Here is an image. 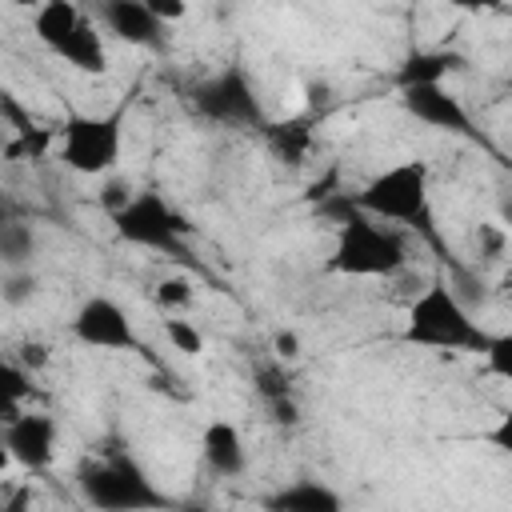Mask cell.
Here are the masks:
<instances>
[{"mask_svg":"<svg viewBox=\"0 0 512 512\" xmlns=\"http://www.w3.org/2000/svg\"><path fill=\"white\" fill-rule=\"evenodd\" d=\"M488 336L492 332L480 328L468 300L448 280L424 284L404 308V328H400L404 344L436 348V352H476L480 356Z\"/></svg>","mask_w":512,"mask_h":512,"instance_id":"1","label":"cell"},{"mask_svg":"<svg viewBox=\"0 0 512 512\" xmlns=\"http://www.w3.org/2000/svg\"><path fill=\"white\" fill-rule=\"evenodd\" d=\"M404 264H408V240L396 224L376 220L360 208L340 220L328 272L352 276V280H380V276H396Z\"/></svg>","mask_w":512,"mask_h":512,"instance_id":"2","label":"cell"},{"mask_svg":"<svg viewBox=\"0 0 512 512\" xmlns=\"http://www.w3.org/2000/svg\"><path fill=\"white\" fill-rule=\"evenodd\" d=\"M356 208L376 220H388L396 228L432 232V172H428V164L396 160V164L372 172L356 192Z\"/></svg>","mask_w":512,"mask_h":512,"instance_id":"3","label":"cell"},{"mask_svg":"<svg viewBox=\"0 0 512 512\" xmlns=\"http://www.w3.org/2000/svg\"><path fill=\"white\" fill-rule=\"evenodd\" d=\"M124 120L128 104H116L112 112H72L56 132L60 164L84 180L112 176L124 156Z\"/></svg>","mask_w":512,"mask_h":512,"instance_id":"4","label":"cell"},{"mask_svg":"<svg viewBox=\"0 0 512 512\" xmlns=\"http://www.w3.org/2000/svg\"><path fill=\"white\" fill-rule=\"evenodd\" d=\"M108 220H112V232L132 248H148V252H160V256H180L184 252L188 224L168 204V196H160L156 188H136L128 204L108 212Z\"/></svg>","mask_w":512,"mask_h":512,"instance_id":"5","label":"cell"},{"mask_svg":"<svg viewBox=\"0 0 512 512\" xmlns=\"http://www.w3.org/2000/svg\"><path fill=\"white\" fill-rule=\"evenodd\" d=\"M192 104H196L200 116H208L216 124H228V128H260L264 124V108H260L256 84L236 64L212 72L208 80H200L196 92H192Z\"/></svg>","mask_w":512,"mask_h":512,"instance_id":"6","label":"cell"},{"mask_svg":"<svg viewBox=\"0 0 512 512\" xmlns=\"http://www.w3.org/2000/svg\"><path fill=\"white\" fill-rule=\"evenodd\" d=\"M80 492L88 504L96 508H156L164 496L144 480V472L124 460V456H112V460H88L80 468Z\"/></svg>","mask_w":512,"mask_h":512,"instance_id":"7","label":"cell"},{"mask_svg":"<svg viewBox=\"0 0 512 512\" xmlns=\"http://www.w3.org/2000/svg\"><path fill=\"white\" fill-rule=\"evenodd\" d=\"M68 328H72V336L84 348H96V352H132L140 344L136 324L124 312V304L112 300V296H104V292L80 300V308L72 312Z\"/></svg>","mask_w":512,"mask_h":512,"instance_id":"8","label":"cell"},{"mask_svg":"<svg viewBox=\"0 0 512 512\" xmlns=\"http://www.w3.org/2000/svg\"><path fill=\"white\" fill-rule=\"evenodd\" d=\"M56 420L36 408H20L16 416H4V452L24 472H44L56 460Z\"/></svg>","mask_w":512,"mask_h":512,"instance_id":"9","label":"cell"},{"mask_svg":"<svg viewBox=\"0 0 512 512\" xmlns=\"http://www.w3.org/2000/svg\"><path fill=\"white\" fill-rule=\"evenodd\" d=\"M400 108L432 132L472 136V116L448 84H408V88H400Z\"/></svg>","mask_w":512,"mask_h":512,"instance_id":"10","label":"cell"},{"mask_svg":"<svg viewBox=\"0 0 512 512\" xmlns=\"http://www.w3.org/2000/svg\"><path fill=\"white\" fill-rule=\"evenodd\" d=\"M200 452L216 476H240L248 468V448L232 420H208L200 436Z\"/></svg>","mask_w":512,"mask_h":512,"instance_id":"11","label":"cell"},{"mask_svg":"<svg viewBox=\"0 0 512 512\" xmlns=\"http://www.w3.org/2000/svg\"><path fill=\"white\" fill-rule=\"evenodd\" d=\"M100 20H104V28H108L116 40H124V44H156L160 32H164V20L152 16L140 0H104Z\"/></svg>","mask_w":512,"mask_h":512,"instance_id":"12","label":"cell"},{"mask_svg":"<svg viewBox=\"0 0 512 512\" xmlns=\"http://www.w3.org/2000/svg\"><path fill=\"white\" fill-rule=\"evenodd\" d=\"M464 72V56L452 48H412L396 68V88L408 84H448V76Z\"/></svg>","mask_w":512,"mask_h":512,"instance_id":"13","label":"cell"},{"mask_svg":"<svg viewBox=\"0 0 512 512\" xmlns=\"http://www.w3.org/2000/svg\"><path fill=\"white\" fill-rule=\"evenodd\" d=\"M84 24V12L76 0H44L36 12H32V36L48 48V52H60L64 40Z\"/></svg>","mask_w":512,"mask_h":512,"instance_id":"14","label":"cell"},{"mask_svg":"<svg viewBox=\"0 0 512 512\" xmlns=\"http://www.w3.org/2000/svg\"><path fill=\"white\" fill-rule=\"evenodd\" d=\"M68 68L76 72H88V76H100L108 72V44H104V32L96 28V20L84 16V24L64 40V48L56 52Z\"/></svg>","mask_w":512,"mask_h":512,"instance_id":"15","label":"cell"},{"mask_svg":"<svg viewBox=\"0 0 512 512\" xmlns=\"http://www.w3.org/2000/svg\"><path fill=\"white\" fill-rule=\"evenodd\" d=\"M264 504L276 512H336L344 500H340V492H332L320 480H296V484L280 488L276 496H268Z\"/></svg>","mask_w":512,"mask_h":512,"instance_id":"16","label":"cell"},{"mask_svg":"<svg viewBox=\"0 0 512 512\" xmlns=\"http://www.w3.org/2000/svg\"><path fill=\"white\" fill-rule=\"evenodd\" d=\"M32 248H36V240H32V228L28 224L8 220L0 228V256H4L8 268H28L32 264Z\"/></svg>","mask_w":512,"mask_h":512,"instance_id":"17","label":"cell"},{"mask_svg":"<svg viewBox=\"0 0 512 512\" xmlns=\"http://www.w3.org/2000/svg\"><path fill=\"white\" fill-rule=\"evenodd\" d=\"M164 340L180 356H204V332L192 320H184V316H168L164 320Z\"/></svg>","mask_w":512,"mask_h":512,"instance_id":"18","label":"cell"},{"mask_svg":"<svg viewBox=\"0 0 512 512\" xmlns=\"http://www.w3.org/2000/svg\"><path fill=\"white\" fill-rule=\"evenodd\" d=\"M0 392H4V416L20 412V400L32 392V372H24L16 360H4L0 368Z\"/></svg>","mask_w":512,"mask_h":512,"instance_id":"19","label":"cell"},{"mask_svg":"<svg viewBox=\"0 0 512 512\" xmlns=\"http://www.w3.org/2000/svg\"><path fill=\"white\" fill-rule=\"evenodd\" d=\"M484 368L492 372V376H500V380H508L512 384V332H496V336H488V344H484Z\"/></svg>","mask_w":512,"mask_h":512,"instance_id":"20","label":"cell"},{"mask_svg":"<svg viewBox=\"0 0 512 512\" xmlns=\"http://www.w3.org/2000/svg\"><path fill=\"white\" fill-rule=\"evenodd\" d=\"M32 292H36V276H32V268H8V276H4V300L16 308V304L32 300Z\"/></svg>","mask_w":512,"mask_h":512,"instance_id":"21","label":"cell"},{"mask_svg":"<svg viewBox=\"0 0 512 512\" xmlns=\"http://www.w3.org/2000/svg\"><path fill=\"white\" fill-rule=\"evenodd\" d=\"M156 300H160L164 308H188V304H192V284L180 280V276H168V280H160Z\"/></svg>","mask_w":512,"mask_h":512,"instance_id":"22","label":"cell"},{"mask_svg":"<svg viewBox=\"0 0 512 512\" xmlns=\"http://www.w3.org/2000/svg\"><path fill=\"white\" fill-rule=\"evenodd\" d=\"M484 444H492L496 452L512 456V408H504V412L484 428Z\"/></svg>","mask_w":512,"mask_h":512,"instance_id":"23","label":"cell"},{"mask_svg":"<svg viewBox=\"0 0 512 512\" xmlns=\"http://www.w3.org/2000/svg\"><path fill=\"white\" fill-rule=\"evenodd\" d=\"M132 184L128 180H116V176H104V188H100V204H104V212H116L120 204H128L132 200Z\"/></svg>","mask_w":512,"mask_h":512,"instance_id":"24","label":"cell"},{"mask_svg":"<svg viewBox=\"0 0 512 512\" xmlns=\"http://www.w3.org/2000/svg\"><path fill=\"white\" fill-rule=\"evenodd\" d=\"M152 16H160L164 24H176V20H184L188 16V0H140Z\"/></svg>","mask_w":512,"mask_h":512,"instance_id":"25","label":"cell"},{"mask_svg":"<svg viewBox=\"0 0 512 512\" xmlns=\"http://www.w3.org/2000/svg\"><path fill=\"white\" fill-rule=\"evenodd\" d=\"M272 348H276V356H280V360H296V356H300V336L284 328V332H276V336H272Z\"/></svg>","mask_w":512,"mask_h":512,"instance_id":"26","label":"cell"},{"mask_svg":"<svg viewBox=\"0 0 512 512\" xmlns=\"http://www.w3.org/2000/svg\"><path fill=\"white\" fill-rule=\"evenodd\" d=\"M504 0H448V8L456 12H468V16H484V12H496Z\"/></svg>","mask_w":512,"mask_h":512,"instance_id":"27","label":"cell"},{"mask_svg":"<svg viewBox=\"0 0 512 512\" xmlns=\"http://www.w3.org/2000/svg\"><path fill=\"white\" fill-rule=\"evenodd\" d=\"M20 352H24L20 360H24V368H28V372H32V368H40V364H48V348H44V344H24Z\"/></svg>","mask_w":512,"mask_h":512,"instance_id":"28","label":"cell"},{"mask_svg":"<svg viewBox=\"0 0 512 512\" xmlns=\"http://www.w3.org/2000/svg\"><path fill=\"white\" fill-rule=\"evenodd\" d=\"M500 224H504V228L512 232V196H508V200L500 204Z\"/></svg>","mask_w":512,"mask_h":512,"instance_id":"29","label":"cell"},{"mask_svg":"<svg viewBox=\"0 0 512 512\" xmlns=\"http://www.w3.org/2000/svg\"><path fill=\"white\" fill-rule=\"evenodd\" d=\"M500 288H504V296L512 300V268H504V276H500Z\"/></svg>","mask_w":512,"mask_h":512,"instance_id":"30","label":"cell"},{"mask_svg":"<svg viewBox=\"0 0 512 512\" xmlns=\"http://www.w3.org/2000/svg\"><path fill=\"white\" fill-rule=\"evenodd\" d=\"M12 4H16V8H28V12H36L44 0H12Z\"/></svg>","mask_w":512,"mask_h":512,"instance_id":"31","label":"cell"}]
</instances>
